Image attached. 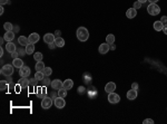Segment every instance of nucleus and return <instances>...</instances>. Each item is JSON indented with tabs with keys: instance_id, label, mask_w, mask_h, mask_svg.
<instances>
[{
	"instance_id": "obj_9",
	"label": "nucleus",
	"mask_w": 167,
	"mask_h": 124,
	"mask_svg": "<svg viewBox=\"0 0 167 124\" xmlns=\"http://www.w3.org/2000/svg\"><path fill=\"white\" fill-rule=\"evenodd\" d=\"M55 39H56V36H55L54 34H50V33H48L44 36V41L46 44H48V45L51 43H55Z\"/></svg>"
},
{
	"instance_id": "obj_17",
	"label": "nucleus",
	"mask_w": 167,
	"mask_h": 124,
	"mask_svg": "<svg viewBox=\"0 0 167 124\" xmlns=\"http://www.w3.org/2000/svg\"><path fill=\"white\" fill-rule=\"evenodd\" d=\"M4 38L5 40L7 41V43H9V41H12L15 38V33L14 31H6V34L4 35Z\"/></svg>"
},
{
	"instance_id": "obj_47",
	"label": "nucleus",
	"mask_w": 167,
	"mask_h": 124,
	"mask_svg": "<svg viewBox=\"0 0 167 124\" xmlns=\"http://www.w3.org/2000/svg\"><path fill=\"white\" fill-rule=\"evenodd\" d=\"M11 81H12V79H11V76H7V82H8V84H10Z\"/></svg>"
},
{
	"instance_id": "obj_10",
	"label": "nucleus",
	"mask_w": 167,
	"mask_h": 124,
	"mask_svg": "<svg viewBox=\"0 0 167 124\" xmlns=\"http://www.w3.org/2000/svg\"><path fill=\"white\" fill-rule=\"evenodd\" d=\"M99 54H102V55H105V54H107L109 50H110V47H109V44L107 43H102L100 46H99Z\"/></svg>"
},
{
	"instance_id": "obj_2",
	"label": "nucleus",
	"mask_w": 167,
	"mask_h": 124,
	"mask_svg": "<svg viewBox=\"0 0 167 124\" xmlns=\"http://www.w3.org/2000/svg\"><path fill=\"white\" fill-rule=\"evenodd\" d=\"M14 65H10V64H7V65H4L1 67V74L4 76H11L14 74Z\"/></svg>"
},
{
	"instance_id": "obj_25",
	"label": "nucleus",
	"mask_w": 167,
	"mask_h": 124,
	"mask_svg": "<svg viewBox=\"0 0 167 124\" xmlns=\"http://www.w3.org/2000/svg\"><path fill=\"white\" fill-rule=\"evenodd\" d=\"M45 63H43V60L41 62H37V64L36 66H35V68H36V72H43L44 69H45Z\"/></svg>"
},
{
	"instance_id": "obj_27",
	"label": "nucleus",
	"mask_w": 167,
	"mask_h": 124,
	"mask_svg": "<svg viewBox=\"0 0 167 124\" xmlns=\"http://www.w3.org/2000/svg\"><path fill=\"white\" fill-rule=\"evenodd\" d=\"M8 87H9V84L7 81H0V90L6 91V90H8Z\"/></svg>"
},
{
	"instance_id": "obj_40",
	"label": "nucleus",
	"mask_w": 167,
	"mask_h": 124,
	"mask_svg": "<svg viewBox=\"0 0 167 124\" xmlns=\"http://www.w3.org/2000/svg\"><path fill=\"white\" fill-rule=\"evenodd\" d=\"M153 124L154 123V121L152 120V119H147V120H145V121H144V124Z\"/></svg>"
},
{
	"instance_id": "obj_5",
	"label": "nucleus",
	"mask_w": 167,
	"mask_h": 124,
	"mask_svg": "<svg viewBox=\"0 0 167 124\" xmlns=\"http://www.w3.org/2000/svg\"><path fill=\"white\" fill-rule=\"evenodd\" d=\"M107 98H108V102H109V103H111V104H116V103H118V102L120 101V96L118 94L115 93V92H113V93H109Z\"/></svg>"
},
{
	"instance_id": "obj_21",
	"label": "nucleus",
	"mask_w": 167,
	"mask_h": 124,
	"mask_svg": "<svg viewBox=\"0 0 167 124\" xmlns=\"http://www.w3.org/2000/svg\"><path fill=\"white\" fill-rule=\"evenodd\" d=\"M6 49H7V52L8 53H14L17 50V48H16V45L12 41H9V43H7V45H6Z\"/></svg>"
},
{
	"instance_id": "obj_34",
	"label": "nucleus",
	"mask_w": 167,
	"mask_h": 124,
	"mask_svg": "<svg viewBox=\"0 0 167 124\" xmlns=\"http://www.w3.org/2000/svg\"><path fill=\"white\" fill-rule=\"evenodd\" d=\"M142 6H143V4H140L139 1H135L134 2V8L135 9H140L142 8Z\"/></svg>"
},
{
	"instance_id": "obj_30",
	"label": "nucleus",
	"mask_w": 167,
	"mask_h": 124,
	"mask_svg": "<svg viewBox=\"0 0 167 124\" xmlns=\"http://www.w3.org/2000/svg\"><path fill=\"white\" fill-rule=\"evenodd\" d=\"M4 28H5L6 31H12V29H14V25H12L11 23H5Z\"/></svg>"
},
{
	"instance_id": "obj_12",
	"label": "nucleus",
	"mask_w": 167,
	"mask_h": 124,
	"mask_svg": "<svg viewBox=\"0 0 167 124\" xmlns=\"http://www.w3.org/2000/svg\"><path fill=\"white\" fill-rule=\"evenodd\" d=\"M28 39H29V43H31V44H36V43H38V41H39L40 36H39V35H38L37 33H33V34L29 35Z\"/></svg>"
},
{
	"instance_id": "obj_13",
	"label": "nucleus",
	"mask_w": 167,
	"mask_h": 124,
	"mask_svg": "<svg viewBox=\"0 0 167 124\" xmlns=\"http://www.w3.org/2000/svg\"><path fill=\"white\" fill-rule=\"evenodd\" d=\"M137 16V9H135L134 7L133 8H129L128 10L126 11V17L129 18V19H133Z\"/></svg>"
},
{
	"instance_id": "obj_14",
	"label": "nucleus",
	"mask_w": 167,
	"mask_h": 124,
	"mask_svg": "<svg viewBox=\"0 0 167 124\" xmlns=\"http://www.w3.org/2000/svg\"><path fill=\"white\" fill-rule=\"evenodd\" d=\"M18 84H20L21 88H27V87L30 86L29 85V79H28L27 77H21L20 79H19Z\"/></svg>"
},
{
	"instance_id": "obj_18",
	"label": "nucleus",
	"mask_w": 167,
	"mask_h": 124,
	"mask_svg": "<svg viewBox=\"0 0 167 124\" xmlns=\"http://www.w3.org/2000/svg\"><path fill=\"white\" fill-rule=\"evenodd\" d=\"M25 49H26L27 55H33V54H35V44L29 43L27 46L25 47Z\"/></svg>"
},
{
	"instance_id": "obj_11",
	"label": "nucleus",
	"mask_w": 167,
	"mask_h": 124,
	"mask_svg": "<svg viewBox=\"0 0 167 124\" xmlns=\"http://www.w3.org/2000/svg\"><path fill=\"white\" fill-rule=\"evenodd\" d=\"M115 90H116V84H115L114 82H109L106 84L105 86V92H107V93H113V92H115Z\"/></svg>"
},
{
	"instance_id": "obj_15",
	"label": "nucleus",
	"mask_w": 167,
	"mask_h": 124,
	"mask_svg": "<svg viewBox=\"0 0 167 124\" xmlns=\"http://www.w3.org/2000/svg\"><path fill=\"white\" fill-rule=\"evenodd\" d=\"M136 97H137V91L136 90H129L127 92V98L129 101H134V100H136Z\"/></svg>"
},
{
	"instance_id": "obj_46",
	"label": "nucleus",
	"mask_w": 167,
	"mask_h": 124,
	"mask_svg": "<svg viewBox=\"0 0 167 124\" xmlns=\"http://www.w3.org/2000/svg\"><path fill=\"white\" fill-rule=\"evenodd\" d=\"M163 31L165 33V35H167V24L164 25V29H163Z\"/></svg>"
},
{
	"instance_id": "obj_24",
	"label": "nucleus",
	"mask_w": 167,
	"mask_h": 124,
	"mask_svg": "<svg viewBox=\"0 0 167 124\" xmlns=\"http://www.w3.org/2000/svg\"><path fill=\"white\" fill-rule=\"evenodd\" d=\"M154 29H155L156 31H160L164 29V24L162 23V21H155L154 23Z\"/></svg>"
},
{
	"instance_id": "obj_31",
	"label": "nucleus",
	"mask_w": 167,
	"mask_h": 124,
	"mask_svg": "<svg viewBox=\"0 0 167 124\" xmlns=\"http://www.w3.org/2000/svg\"><path fill=\"white\" fill-rule=\"evenodd\" d=\"M58 96L64 97V98L67 96V90H66V88L62 87V88H60V90H58Z\"/></svg>"
},
{
	"instance_id": "obj_42",
	"label": "nucleus",
	"mask_w": 167,
	"mask_h": 124,
	"mask_svg": "<svg viewBox=\"0 0 167 124\" xmlns=\"http://www.w3.org/2000/svg\"><path fill=\"white\" fill-rule=\"evenodd\" d=\"M131 88H133V90H138V84L137 83H133V84H131Z\"/></svg>"
},
{
	"instance_id": "obj_23",
	"label": "nucleus",
	"mask_w": 167,
	"mask_h": 124,
	"mask_svg": "<svg viewBox=\"0 0 167 124\" xmlns=\"http://www.w3.org/2000/svg\"><path fill=\"white\" fill-rule=\"evenodd\" d=\"M55 44H56V46L57 47H64L65 46V39L61 37H56V39H55Z\"/></svg>"
},
{
	"instance_id": "obj_7",
	"label": "nucleus",
	"mask_w": 167,
	"mask_h": 124,
	"mask_svg": "<svg viewBox=\"0 0 167 124\" xmlns=\"http://www.w3.org/2000/svg\"><path fill=\"white\" fill-rule=\"evenodd\" d=\"M19 75H20L21 77H28V76L30 75V67L24 65L21 68H19Z\"/></svg>"
},
{
	"instance_id": "obj_51",
	"label": "nucleus",
	"mask_w": 167,
	"mask_h": 124,
	"mask_svg": "<svg viewBox=\"0 0 167 124\" xmlns=\"http://www.w3.org/2000/svg\"><path fill=\"white\" fill-rule=\"evenodd\" d=\"M0 56H4V48L0 49Z\"/></svg>"
},
{
	"instance_id": "obj_49",
	"label": "nucleus",
	"mask_w": 167,
	"mask_h": 124,
	"mask_svg": "<svg viewBox=\"0 0 167 124\" xmlns=\"http://www.w3.org/2000/svg\"><path fill=\"white\" fill-rule=\"evenodd\" d=\"M148 1L150 2V4H156V2L159 1V0H148Z\"/></svg>"
},
{
	"instance_id": "obj_39",
	"label": "nucleus",
	"mask_w": 167,
	"mask_h": 124,
	"mask_svg": "<svg viewBox=\"0 0 167 124\" xmlns=\"http://www.w3.org/2000/svg\"><path fill=\"white\" fill-rule=\"evenodd\" d=\"M85 87H84V86H80L79 88H78V93L79 94H84V93H85Z\"/></svg>"
},
{
	"instance_id": "obj_38",
	"label": "nucleus",
	"mask_w": 167,
	"mask_h": 124,
	"mask_svg": "<svg viewBox=\"0 0 167 124\" xmlns=\"http://www.w3.org/2000/svg\"><path fill=\"white\" fill-rule=\"evenodd\" d=\"M18 56H19V53L16 50V52H14V53H11V57L12 58H18Z\"/></svg>"
},
{
	"instance_id": "obj_48",
	"label": "nucleus",
	"mask_w": 167,
	"mask_h": 124,
	"mask_svg": "<svg viewBox=\"0 0 167 124\" xmlns=\"http://www.w3.org/2000/svg\"><path fill=\"white\" fill-rule=\"evenodd\" d=\"M4 11H5V9H4V7H2V6H1V7H0V15H2V14H4Z\"/></svg>"
},
{
	"instance_id": "obj_20",
	"label": "nucleus",
	"mask_w": 167,
	"mask_h": 124,
	"mask_svg": "<svg viewBox=\"0 0 167 124\" xmlns=\"http://www.w3.org/2000/svg\"><path fill=\"white\" fill-rule=\"evenodd\" d=\"M46 93H47V91H46V86L38 87V90H37V95H38V97H40V98L46 97Z\"/></svg>"
},
{
	"instance_id": "obj_3",
	"label": "nucleus",
	"mask_w": 167,
	"mask_h": 124,
	"mask_svg": "<svg viewBox=\"0 0 167 124\" xmlns=\"http://www.w3.org/2000/svg\"><path fill=\"white\" fill-rule=\"evenodd\" d=\"M147 11L152 16H157L160 12V8L157 4H149V6L147 7Z\"/></svg>"
},
{
	"instance_id": "obj_53",
	"label": "nucleus",
	"mask_w": 167,
	"mask_h": 124,
	"mask_svg": "<svg viewBox=\"0 0 167 124\" xmlns=\"http://www.w3.org/2000/svg\"><path fill=\"white\" fill-rule=\"evenodd\" d=\"M55 35H60V31H59V30H57L56 33H55Z\"/></svg>"
},
{
	"instance_id": "obj_6",
	"label": "nucleus",
	"mask_w": 167,
	"mask_h": 124,
	"mask_svg": "<svg viewBox=\"0 0 167 124\" xmlns=\"http://www.w3.org/2000/svg\"><path fill=\"white\" fill-rule=\"evenodd\" d=\"M54 104H55V106H56L57 109H64L65 105H66V102H65V100H64V97L57 96L54 101Z\"/></svg>"
},
{
	"instance_id": "obj_22",
	"label": "nucleus",
	"mask_w": 167,
	"mask_h": 124,
	"mask_svg": "<svg viewBox=\"0 0 167 124\" xmlns=\"http://www.w3.org/2000/svg\"><path fill=\"white\" fill-rule=\"evenodd\" d=\"M18 43H19V45H21V46H27L28 44H29V39H28V37H25V36H20L18 38Z\"/></svg>"
},
{
	"instance_id": "obj_36",
	"label": "nucleus",
	"mask_w": 167,
	"mask_h": 124,
	"mask_svg": "<svg viewBox=\"0 0 167 124\" xmlns=\"http://www.w3.org/2000/svg\"><path fill=\"white\" fill-rule=\"evenodd\" d=\"M160 21H162L164 25H166L167 24V16H163V17L160 18Z\"/></svg>"
},
{
	"instance_id": "obj_43",
	"label": "nucleus",
	"mask_w": 167,
	"mask_h": 124,
	"mask_svg": "<svg viewBox=\"0 0 167 124\" xmlns=\"http://www.w3.org/2000/svg\"><path fill=\"white\" fill-rule=\"evenodd\" d=\"M12 31L16 34V33H18L19 31V26H14V29H12Z\"/></svg>"
},
{
	"instance_id": "obj_28",
	"label": "nucleus",
	"mask_w": 167,
	"mask_h": 124,
	"mask_svg": "<svg viewBox=\"0 0 167 124\" xmlns=\"http://www.w3.org/2000/svg\"><path fill=\"white\" fill-rule=\"evenodd\" d=\"M106 43L107 44H109V45H110V44H114L115 43V36L113 34H109L107 37H106Z\"/></svg>"
},
{
	"instance_id": "obj_32",
	"label": "nucleus",
	"mask_w": 167,
	"mask_h": 124,
	"mask_svg": "<svg viewBox=\"0 0 167 124\" xmlns=\"http://www.w3.org/2000/svg\"><path fill=\"white\" fill-rule=\"evenodd\" d=\"M41 82H43V86H46V87L48 86V85L51 84V81L49 79V76H45V78Z\"/></svg>"
},
{
	"instance_id": "obj_41",
	"label": "nucleus",
	"mask_w": 167,
	"mask_h": 124,
	"mask_svg": "<svg viewBox=\"0 0 167 124\" xmlns=\"http://www.w3.org/2000/svg\"><path fill=\"white\" fill-rule=\"evenodd\" d=\"M48 47H49V49H55L57 46H56V44H55V43H51V44L48 45Z\"/></svg>"
},
{
	"instance_id": "obj_29",
	"label": "nucleus",
	"mask_w": 167,
	"mask_h": 124,
	"mask_svg": "<svg viewBox=\"0 0 167 124\" xmlns=\"http://www.w3.org/2000/svg\"><path fill=\"white\" fill-rule=\"evenodd\" d=\"M43 58H44V56H43V54H41L40 52L34 54V59L36 60V62H41V60H43Z\"/></svg>"
},
{
	"instance_id": "obj_4",
	"label": "nucleus",
	"mask_w": 167,
	"mask_h": 124,
	"mask_svg": "<svg viewBox=\"0 0 167 124\" xmlns=\"http://www.w3.org/2000/svg\"><path fill=\"white\" fill-rule=\"evenodd\" d=\"M53 104H54V102H53V98L51 97H44L43 101H41V107H43L44 110L50 109Z\"/></svg>"
},
{
	"instance_id": "obj_45",
	"label": "nucleus",
	"mask_w": 167,
	"mask_h": 124,
	"mask_svg": "<svg viewBox=\"0 0 167 124\" xmlns=\"http://www.w3.org/2000/svg\"><path fill=\"white\" fill-rule=\"evenodd\" d=\"M8 2V0H0V4H1V6H4V5H6Z\"/></svg>"
},
{
	"instance_id": "obj_50",
	"label": "nucleus",
	"mask_w": 167,
	"mask_h": 124,
	"mask_svg": "<svg viewBox=\"0 0 167 124\" xmlns=\"http://www.w3.org/2000/svg\"><path fill=\"white\" fill-rule=\"evenodd\" d=\"M137 1H139L140 4H145V2H147L148 0H137Z\"/></svg>"
},
{
	"instance_id": "obj_44",
	"label": "nucleus",
	"mask_w": 167,
	"mask_h": 124,
	"mask_svg": "<svg viewBox=\"0 0 167 124\" xmlns=\"http://www.w3.org/2000/svg\"><path fill=\"white\" fill-rule=\"evenodd\" d=\"M109 47H110V50H115V49H116V46H115V44H110V45H109Z\"/></svg>"
},
{
	"instance_id": "obj_26",
	"label": "nucleus",
	"mask_w": 167,
	"mask_h": 124,
	"mask_svg": "<svg viewBox=\"0 0 167 124\" xmlns=\"http://www.w3.org/2000/svg\"><path fill=\"white\" fill-rule=\"evenodd\" d=\"M35 78H36L38 82H41L45 78V74L43 72H36V74H35Z\"/></svg>"
},
{
	"instance_id": "obj_33",
	"label": "nucleus",
	"mask_w": 167,
	"mask_h": 124,
	"mask_svg": "<svg viewBox=\"0 0 167 124\" xmlns=\"http://www.w3.org/2000/svg\"><path fill=\"white\" fill-rule=\"evenodd\" d=\"M43 73L45 74V76H50L51 73H53V69H51V67H45Z\"/></svg>"
},
{
	"instance_id": "obj_37",
	"label": "nucleus",
	"mask_w": 167,
	"mask_h": 124,
	"mask_svg": "<svg viewBox=\"0 0 167 124\" xmlns=\"http://www.w3.org/2000/svg\"><path fill=\"white\" fill-rule=\"evenodd\" d=\"M17 52L19 53V56H24L25 54H27V53H26V49H25V50H24V49H19V50L17 49Z\"/></svg>"
},
{
	"instance_id": "obj_19",
	"label": "nucleus",
	"mask_w": 167,
	"mask_h": 124,
	"mask_svg": "<svg viewBox=\"0 0 167 124\" xmlns=\"http://www.w3.org/2000/svg\"><path fill=\"white\" fill-rule=\"evenodd\" d=\"M72 86H74V81H72V79L68 78V79H66V81H64V86H62V87L66 88L67 91H68V90H71Z\"/></svg>"
},
{
	"instance_id": "obj_8",
	"label": "nucleus",
	"mask_w": 167,
	"mask_h": 124,
	"mask_svg": "<svg viewBox=\"0 0 167 124\" xmlns=\"http://www.w3.org/2000/svg\"><path fill=\"white\" fill-rule=\"evenodd\" d=\"M51 87L54 88V90L58 91L60 90V88H62L64 86V82H61L60 79H54V81H51Z\"/></svg>"
},
{
	"instance_id": "obj_16",
	"label": "nucleus",
	"mask_w": 167,
	"mask_h": 124,
	"mask_svg": "<svg viewBox=\"0 0 167 124\" xmlns=\"http://www.w3.org/2000/svg\"><path fill=\"white\" fill-rule=\"evenodd\" d=\"M12 65H14L16 68H21L25 64H24V60L18 57V58H14V60H12Z\"/></svg>"
},
{
	"instance_id": "obj_35",
	"label": "nucleus",
	"mask_w": 167,
	"mask_h": 124,
	"mask_svg": "<svg viewBox=\"0 0 167 124\" xmlns=\"http://www.w3.org/2000/svg\"><path fill=\"white\" fill-rule=\"evenodd\" d=\"M38 81H37V79L36 78H31V79H29V85H30V86H35V85H36V83H37Z\"/></svg>"
},
{
	"instance_id": "obj_52",
	"label": "nucleus",
	"mask_w": 167,
	"mask_h": 124,
	"mask_svg": "<svg viewBox=\"0 0 167 124\" xmlns=\"http://www.w3.org/2000/svg\"><path fill=\"white\" fill-rule=\"evenodd\" d=\"M57 95H58V93H57V94H56V93H53V94H51V96H53L54 98H56V97H57Z\"/></svg>"
},
{
	"instance_id": "obj_1",
	"label": "nucleus",
	"mask_w": 167,
	"mask_h": 124,
	"mask_svg": "<svg viewBox=\"0 0 167 124\" xmlns=\"http://www.w3.org/2000/svg\"><path fill=\"white\" fill-rule=\"evenodd\" d=\"M76 36L80 41H86L89 38V31L86 27H79L76 31Z\"/></svg>"
}]
</instances>
